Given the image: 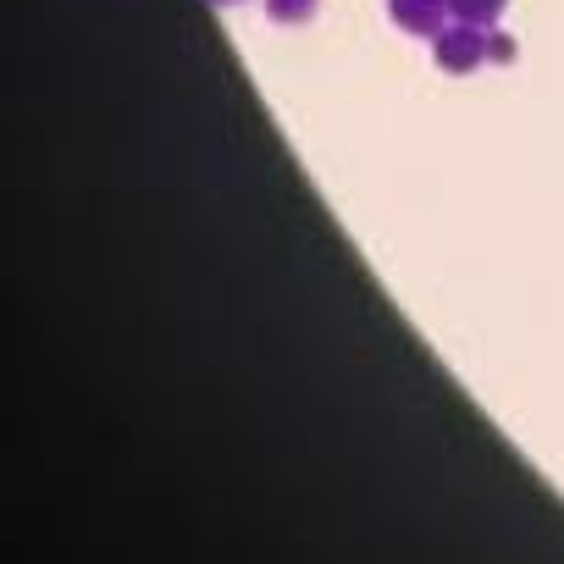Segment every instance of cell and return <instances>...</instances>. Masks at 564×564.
<instances>
[{
	"instance_id": "obj_1",
	"label": "cell",
	"mask_w": 564,
	"mask_h": 564,
	"mask_svg": "<svg viewBox=\"0 0 564 564\" xmlns=\"http://www.w3.org/2000/svg\"><path fill=\"white\" fill-rule=\"evenodd\" d=\"M432 56H437V67L448 78H465V73H476L487 62V34L476 23H454V29H443L432 40Z\"/></svg>"
},
{
	"instance_id": "obj_2",
	"label": "cell",
	"mask_w": 564,
	"mask_h": 564,
	"mask_svg": "<svg viewBox=\"0 0 564 564\" xmlns=\"http://www.w3.org/2000/svg\"><path fill=\"white\" fill-rule=\"evenodd\" d=\"M448 12H454L448 0H388V18H393L404 34H415V40H437Z\"/></svg>"
},
{
	"instance_id": "obj_3",
	"label": "cell",
	"mask_w": 564,
	"mask_h": 564,
	"mask_svg": "<svg viewBox=\"0 0 564 564\" xmlns=\"http://www.w3.org/2000/svg\"><path fill=\"white\" fill-rule=\"evenodd\" d=\"M448 7H454V18H459V23L492 29V23L503 18V7H509V0H448Z\"/></svg>"
},
{
	"instance_id": "obj_4",
	"label": "cell",
	"mask_w": 564,
	"mask_h": 564,
	"mask_svg": "<svg viewBox=\"0 0 564 564\" xmlns=\"http://www.w3.org/2000/svg\"><path fill=\"white\" fill-rule=\"evenodd\" d=\"M316 7H322V0H265V18L282 23V29H300V23L316 18Z\"/></svg>"
},
{
	"instance_id": "obj_5",
	"label": "cell",
	"mask_w": 564,
	"mask_h": 564,
	"mask_svg": "<svg viewBox=\"0 0 564 564\" xmlns=\"http://www.w3.org/2000/svg\"><path fill=\"white\" fill-rule=\"evenodd\" d=\"M514 56H520V51H514L509 34H492V40H487V62H514Z\"/></svg>"
},
{
	"instance_id": "obj_6",
	"label": "cell",
	"mask_w": 564,
	"mask_h": 564,
	"mask_svg": "<svg viewBox=\"0 0 564 564\" xmlns=\"http://www.w3.org/2000/svg\"><path fill=\"white\" fill-rule=\"evenodd\" d=\"M221 7H232V0H221Z\"/></svg>"
}]
</instances>
